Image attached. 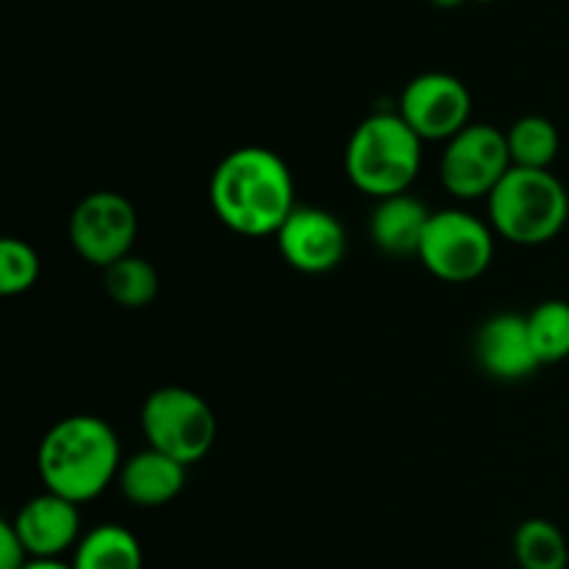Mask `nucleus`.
I'll use <instances>...</instances> for the list:
<instances>
[{"instance_id": "17", "label": "nucleus", "mask_w": 569, "mask_h": 569, "mask_svg": "<svg viewBox=\"0 0 569 569\" xmlns=\"http://www.w3.org/2000/svg\"><path fill=\"white\" fill-rule=\"evenodd\" d=\"M515 559L520 569H567L569 545L556 522L531 517L515 531Z\"/></svg>"}, {"instance_id": "6", "label": "nucleus", "mask_w": 569, "mask_h": 569, "mask_svg": "<svg viewBox=\"0 0 569 569\" xmlns=\"http://www.w3.org/2000/svg\"><path fill=\"white\" fill-rule=\"evenodd\" d=\"M495 237L487 220L465 209H439L428 220L420 253L433 278L445 283H470L492 267Z\"/></svg>"}, {"instance_id": "12", "label": "nucleus", "mask_w": 569, "mask_h": 569, "mask_svg": "<svg viewBox=\"0 0 569 569\" xmlns=\"http://www.w3.org/2000/svg\"><path fill=\"white\" fill-rule=\"evenodd\" d=\"M476 359L498 381H526L542 367L533 350L526 315L500 311L481 322L476 333Z\"/></svg>"}, {"instance_id": "19", "label": "nucleus", "mask_w": 569, "mask_h": 569, "mask_svg": "<svg viewBox=\"0 0 569 569\" xmlns=\"http://www.w3.org/2000/svg\"><path fill=\"white\" fill-rule=\"evenodd\" d=\"M528 317L533 350L542 365L569 359V303L567 300H542Z\"/></svg>"}, {"instance_id": "9", "label": "nucleus", "mask_w": 569, "mask_h": 569, "mask_svg": "<svg viewBox=\"0 0 569 569\" xmlns=\"http://www.w3.org/2000/svg\"><path fill=\"white\" fill-rule=\"evenodd\" d=\"M398 114L422 142H450L472 122V94L450 72H422L406 83Z\"/></svg>"}, {"instance_id": "11", "label": "nucleus", "mask_w": 569, "mask_h": 569, "mask_svg": "<svg viewBox=\"0 0 569 569\" xmlns=\"http://www.w3.org/2000/svg\"><path fill=\"white\" fill-rule=\"evenodd\" d=\"M11 526L20 533L31 559H61L67 550H76L83 537L78 503L48 489L22 503Z\"/></svg>"}, {"instance_id": "2", "label": "nucleus", "mask_w": 569, "mask_h": 569, "mask_svg": "<svg viewBox=\"0 0 569 569\" xmlns=\"http://www.w3.org/2000/svg\"><path fill=\"white\" fill-rule=\"evenodd\" d=\"M122 467L114 428L94 415H72L50 426L37 450V470L48 492L72 503L100 498Z\"/></svg>"}, {"instance_id": "5", "label": "nucleus", "mask_w": 569, "mask_h": 569, "mask_svg": "<svg viewBox=\"0 0 569 569\" xmlns=\"http://www.w3.org/2000/svg\"><path fill=\"white\" fill-rule=\"evenodd\" d=\"M142 433L148 448L181 461L183 467L206 459L214 448L217 417L206 398L187 387H161L144 398Z\"/></svg>"}, {"instance_id": "18", "label": "nucleus", "mask_w": 569, "mask_h": 569, "mask_svg": "<svg viewBox=\"0 0 569 569\" xmlns=\"http://www.w3.org/2000/svg\"><path fill=\"white\" fill-rule=\"evenodd\" d=\"M106 295L122 309H144L159 295V272L142 256H126L103 270Z\"/></svg>"}, {"instance_id": "8", "label": "nucleus", "mask_w": 569, "mask_h": 569, "mask_svg": "<svg viewBox=\"0 0 569 569\" xmlns=\"http://www.w3.org/2000/svg\"><path fill=\"white\" fill-rule=\"evenodd\" d=\"M70 242L87 264L111 267L131 256L139 233V217L131 200L111 189L89 192L76 203L70 214Z\"/></svg>"}, {"instance_id": "13", "label": "nucleus", "mask_w": 569, "mask_h": 569, "mask_svg": "<svg viewBox=\"0 0 569 569\" xmlns=\"http://www.w3.org/2000/svg\"><path fill=\"white\" fill-rule=\"evenodd\" d=\"M433 211L417 194L403 192L372 206L367 233L370 242L387 256H417Z\"/></svg>"}, {"instance_id": "20", "label": "nucleus", "mask_w": 569, "mask_h": 569, "mask_svg": "<svg viewBox=\"0 0 569 569\" xmlns=\"http://www.w3.org/2000/svg\"><path fill=\"white\" fill-rule=\"evenodd\" d=\"M42 261L26 239H3L0 242V292L6 298L26 295L39 281Z\"/></svg>"}, {"instance_id": "21", "label": "nucleus", "mask_w": 569, "mask_h": 569, "mask_svg": "<svg viewBox=\"0 0 569 569\" xmlns=\"http://www.w3.org/2000/svg\"><path fill=\"white\" fill-rule=\"evenodd\" d=\"M31 561L26 545H22L20 533L14 531V526L3 522L0 526V569H22Z\"/></svg>"}, {"instance_id": "10", "label": "nucleus", "mask_w": 569, "mask_h": 569, "mask_svg": "<svg viewBox=\"0 0 569 569\" xmlns=\"http://www.w3.org/2000/svg\"><path fill=\"white\" fill-rule=\"evenodd\" d=\"M281 259L306 276H326L342 264L348 253V231L342 220L320 206H298L276 233Z\"/></svg>"}, {"instance_id": "24", "label": "nucleus", "mask_w": 569, "mask_h": 569, "mask_svg": "<svg viewBox=\"0 0 569 569\" xmlns=\"http://www.w3.org/2000/svg\"><path fill=\"white\" fill-rule=\"evenodd\" d=\"M478 3H492V0H478Z\"/></svg>"}, {"instance_id": "7", "label": "nucleus", "mask_w": 569, "mask_h": 569, "mask_svg": "<svg viewBox=\"0 0 569 569\" xmlns=\"http://www.w3.org/2000/svg\"><path fill=\"white\" fill-rule=\"evenodd\" d=\"M511 167L515 164L506 131L487 122H470L465 131L445 142L439 181L453 198L478 200L489 198Z\"/></svg>"}, {"instance_id": "15", "label": "nucleus", "mask_w": 569, "mask_h": 569, "mask_svg": "<svg viewBox=\"0 0 569 569\" xmlns=\"http://www.w3.org/2000/svg\"><path fill=\"white\" fill-rule=\"evenodd\" d=\"M142 545L126 526L106 522L87 531L72 553V569H142Z\"/></svg>"}, {"instance_id": "4", "label": "nucleus", "mask_w": 569, "mask_h": 569, "mask_svg": "<svg viewBox=\"0 0 569 569\" xmlns=\"http://www.w3.org/2000/svg\"><path fill=\"white\" fill-rule=\"evenodd\" d=\"M489 226L506 242L537 248L565 231L569 192L550 170L511 167L487 198Z\"/></svg>"}, {"instance_id": "14", "label": "nucleus", "mask_w": 569, "mask_h": 569, "mask_svg": "<svg viewBox=\"0 0 569 569\" xmlns=\"http://www.w3.org/2000/svg\"><path fill=\"white\" fill-rule=\"evenodd\" d=\"M117 483H120L126 500L142 506V509H159L181 495L183 483H187V467L159 450L144 448L122 459Z\"/></svg>"}, {"instance_id": "22", "label": "nucleus", "mask_w": 569, "mask_h": 569, "mask_svg": "<svg viewBox=\"0 0 569 569\" xmlns=\"http://www.w3.org/2000/svg\"><path fill=\"white\" fill-rule=\"evenodd\" d=\"M22 569H72V565H64L61 559H31Z\"/></svg>"}, {"instance_id": "16", "label": "nucleus", "mask_w": 569, "mask_h": 569, "mask_svg": "<svg viewBox=\"0 0 569 569\" xmlns=\"http://www.w3.org/2000/svg\"><path fill=\"white\" fill-rule=\"evenodd\" d=\"M506 142H509L511 164L522 170H550V164L559 159V128L542 114H526L515 120V126L506 131Z\"/></svg>"}, {"instance_id": "1", "label": "nucleus", "mask_w": 569, "mask_h": 569, "mask_svg": "<svg viewBox=\"0 0 569 569\" xmlns=\"http://www.w3.org/2000/svg\"><path fill=\"white\" fill-rule=\"evenodd\" d=\"M209 200L217 220L239 237H276L295 203V176L287 161L270 148L244 144L214 167Z\"/></svg>"}, {"instance_id": "23", "label": "nucleus", "mask_w": 569, "mask_h": 569, "mask_svg": "<svg viewBox=\"0 0 569 569\" xmlns=\"http://www.w3.org/2000/svg\"><path fill=\"white\" fill-rule=\"evenodd\" d=\"M433 6H439V9H459L461 3H465V0H431Z\"/></svg>"}, {"instance_id": "3", "label": "nucleus", "mask_w": 569, "mask_h": 569, "mask_svg": "<svg viewBox=\"0 0 569 569\" xmlns=\"http://www.w3.org/2000/svg\"><path fill=\"white\" fill-rule=\"evenodd\" d=\"M422 144L398 111H376L350 133L345 176L359 192L376 200L403 194L420 176Z\"/></svg>"}]
</instances>
